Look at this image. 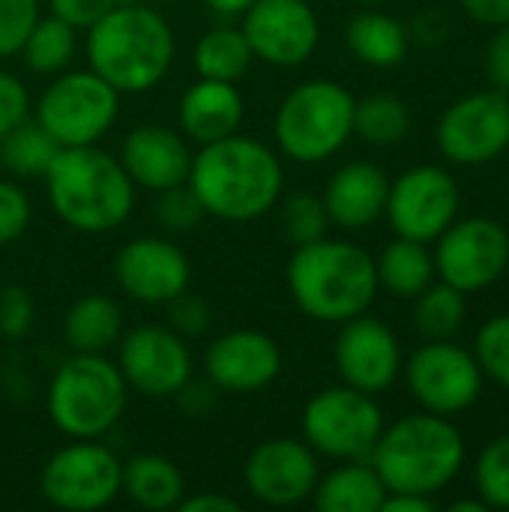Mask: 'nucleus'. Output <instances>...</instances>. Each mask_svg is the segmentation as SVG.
I'll return each instance as SVG.
<instances>
[{
  "mask_svg": "<svg viewBox=\"0 0 509 512\" xmlns=\"http://www.w3.org/2000/svg\"><path fill=\"white\" fill-rule=\"evenodd\" d=\"M192 156V141L180 129L165 123H141L126 135L123 153L117 159L135 186L162 192L189 180Z\"/></svg>",
  "mask_w": 509,
  "mask_h": 512,
  "instance_id": "obj_21",
  "label": "nucleus"
},
{
  "mask_svg": "<svg viewBox=\"0 0 509 512\" xmlns=\"http://www.w3.org/2000/svg\"><path fill=\"white\" fill-rule=\"evenodd\" d=\"M84 33L87 66L120 96L153 90L168 75L177 54L168 18L144 0L117 3Z\"/></svg>",
  "mask_w": 509,
  "mask_h": 512,
  "instance_id": "obj_2",
  "label": "nucleus"
},
{
  "mask_svg": "<svg viewBox=\"0 0 509 512\" xmlns=\"http://www.w3.org/2000/svg\"><path fill=\"white\" fill-rule=\"evenodd\" d=\"M255 63V54L249 48V39L234 24L210 27L198 42L192 54V66L198 78H216V81H240Z\"/></svg>",
  "mask_w": 509,
  "mask_h": 512,
  "instance_id": "obj_29",
  "label": "nucleus"
},
{
  "mask_svg": "<svg viewBox=\"0 0 509 512\" xmlns=\"http://www.w3.org/2000/svg\"><path fill=\"white\" fill-rule=\"evenodd\" d=\"M450 510L456 512H489V507H486V501L477 495V498H462V501H453L450 504Z\"/></svg>",
  "mask_w": 509,
  "mask_h": 512,
  "instance_id": "obj_50",
  "label": "nucleus"
},
{
  "mask_svg": "<svg viewBox=\"0 0 509 512\" xmlns=\"http://www.w3.org/2000/svg\"><path fill=\"white\" fill-rule=\"evenodd\" d=\"M507 201H509V180H507Z\"/></svg>",
  "mask_w": 509,
  "mask_h": 512,
  "instance_id": "obj_53",
  "label": "nucleus"
},
{
  "mask_svg": "<svg viewBox=\"0 0 509 512\" xmlns=\"http://www.w3.org/2000/svg\"><path fill=\"white\" fill-rule=\"evenodd\" d=\"M123 489V462L96 441H72L57 450L42 474L39 495L66 512H96L117 501Z\"/></svg>",
  "mask_w": 509,
  "mask_h": 512,
  "instance_id": "obj_10",
  "label": "nucleus"
},
{
  "mask_svg": "<svg viewBox=\"0 0 509 512\" xmlns=\"http://www.w3.org/2000/svg\"><path fill=\"white\" fill-rule=\"evenodd\" d=\"M360 6H378V3H384V0H357Z\"/></svg>",
  "mask_w": 509,
  "mask_h": 512,
  "instance_id": "obj_51",
  "label": "nucleus"
},
{
  "mask_svg": "<svg viewBox=\"0 0 509 512\" xmlns=\"http://www.w3.org/2000/svg\"><path fill=\"white\" fill-rule=\"evenodd\" d=\"M288 291L297 309L312 321L345 324L375 303V258L351 240L321 237L294 246L288 261Z\"/></svg>",
  "mask_w": 509,
  "mask_h": 512,
  "instance_id": "obj_3",
  "label": "nucleus"
},
{
  "mask_svg": "<svg viewBox=\"0 0 509 512\" xmlns=\"http://www.w3.org/2000/svg\"><path fill=\"white\" fill-rule=\"evenodd\" d=\"M333 363L342 384L369 396L390 390L405 366L396 333L384 321L369 318L366 312L342 324L333 345Z\"/></svg>",
  "mask_w": 509,
  "mask_h": 512,
  "instance_id": "obj_18",
  "label": "nucleus"
},
{
  "mask_svg": "<svg viewBox=\"0 0 509 512\" xmlns=\"http://www.w3.org/2000/svg\"><path fill=\"white\" fill-rule=\"evenodd\" d=\"M123 336V309L105 294H84L63 315V342L72 354H105Z\"/></svg>",
  "mask_w": 509,
  "mask_h": 512,
  "instance_id": "obj_25",
  "label": "nucleus"
},
{
  "mask_svg": "<svg viewBox=\"0 0 509 512\" xmlns=\"http://www.w3.org/2000/svg\"><path fill=\"white\" fill-rule=\"evenodd\" d=\"M474 357L483 369V378H492L509 393V312L489 318L477 330Z\"/></svg>",
  "mask_w": 509,
  "mask_h": 512,
  "instance_id": "obj_36",
  "label": "nucleus"
},
{
  "mask_svg": "<svg viewBox=\"0 0 509 512\" xmlns=\"http://www.w3.org/2000/svg\"><path fill=\"white\" fill-rule=\"evenodd\" d=\"M282 372V348L261 330H228L207 345L204 375L222 393H258Z\"/></svg>",
  "mask_w": 509,
  "mask_h": 512,
  "instance_id": "obj_20",
  "label": "nucleus"
},
{
  "mask_svg": "<svg viewBox=\"0 0 509 512\" xmlns=\"http://www.w3.org/2000/svg\"><path fill=\"white\" fill-rule=\"evenodd\" d=\"M468 318V294L447 285V282H432L426 291L417 294L414 306V327L426 342H441L453 339Z\"/></svg>",
  "mask_w": 509,
  "mask_h": 512,
  "instance_id": "obj_31",
  "label": "nucleus"
},
{
  "mask_svg": "<svg viewBox=\"0 0 509 512\" xmlns=\"http://www.w3.org/2000/svg\"><path fill=\"white\" fill-rule=\"evenodd\" d=\"M117 369L129 390L147 399H174L192 378V351L171 327H135L117 342Z\"/></svg>",
  "mask_w": 509,
  "mask_h": 512,
  "instance_id": "obj_15",
  "label": "nucleus"
},
{
  "mask_svg": "<svg viewBox=\"0 0 509 512\" xmlns=\"http://www.w3.org/2000/svg\"><path fill=\"white\" fill-rule=\"evenodd\" d=\"M120 0H48L51 15L69 21L78 30H87L93 21H99L108 9H114Z\"/></svg>",
  "mask_w": 509,
  "mask_h": 512,
  "instance_id": "obj_44",
  "label": "nucleus"
},
{
  "mask_svg": "<svg viewBox=\"0 0 509 512\" xmlns=\"http://www.w3.org/2000/svg\"><path fill=\"white\" fill-rule=\"evenodd\" d=\"M438 510V501L432 495H414V492H387L381 512H432Z\"/></svg>",
  "mask_w": 509,
  "mask_h": 512,
  "instance_id": "obj_48",
  "label": "nucleus"
},
{
  "mask_svg": "<svg viewBox=\"0 0 509 512\" xmlns=\"http://www.w3.org/2000/svg\"><path fill=\"white\" fill-rule=\"evenodd\" d=\"M408 393L414 402L441 417H456L477 405L483 393V369L474 351L456 345L453 339L426 342L402 366Z\"/></svg>",
  "mask_w": 509,
  "mask_h": 512,
  "instance_id": "obj_11",
  "label": "nucleus"
},
{
  "mask_svg": "<svg viewBox=\"0 0 509 512\" xmlns=\"http://www.w3.org/2000/svg\"><path fill=\"white\" fill-rule=\"evenodd\" d=\"M486 78L495 90L509 93V24L495 27V36L486 45Z\"/></svg>",
  "mask_w": 509,
  "mask_h": 512,
  "instance_id": "obj_45",
  "label": "nucleus"
},
{
  "mask_svg": "<svg viewBox=\"0 0 509 512\" xmlns=\"http://www.w3.org/2000/svg\"><path fill=\"white\" fill-rule=\"evenodd\" d=\"M186 183L207 216L222 222H252L282 198L285 171L267 144L234 132L198 147Z\"/></svg>",
  "mask_w": 509,
  "mask_h": 512,
  "instance_id": "obj_1",
  "label": "nucleus"
},
{
  "mask_svg": "<svg viewBox=\"0 0 509 512\" xmlns=\"http://www.w3.org/2000/svg\"><path fill=\"white\" fill-rule=\"evenodd\" d=\"M282 201V210H279V225H282V234L288 243L294 246H306V243H315L321 237H327V228H330V216H327V207H324V198L315 195V192H291Z\"/></svg>",
  "mask_w": 509,
  "mask_h": 512,
  "instance_id": "obj_34",
  "label": "nucleus"
},
{
  "mask_svg": "<svg viewBox=\"0 0 509 512\" xmlns=\"http://www.w3.org/2000/svg\"><path fill=\"white\" fill-rule=\"evenodd\" d=\"M477 495L489 510H509V432L492 438L474 465Z\"/></svg>",
  "mask_w": 509,
  "mask_h": 512,
  "instance_id": "obj_35",
  "label": "nucleus"
},
{
  "mask_svg": "<svg viewBox=\"0 0 509 512\" xmlns=\"http://www.w3.org/2000/svg\"><path fill=\"white\" fill-rule=\"evenodd\" d=\"M135 507L147 512L177 510L186 495V480L180 468L159 453H138L123 465V489Z\"/></svg>",
  "mask_w": 509,
  "mask_h": 512,
  "instance_id": "obj_26",
  "label": "nucleus"
},
{
  "mask_svg": "<svg viewBox=\"0 0 509 512\" xmlns=\"http://www.w3.org/2000/svg\"><path fill=\"white\" fill-rule=\"evenodd\" d=\"M36 309L33 297L21 285H6L0 288V336L3 339H24L33 330Z\"/></svg>",
  "mask_w": 509,
  "mask_h": 512,
  "instance_id": "obj_39",
  "label": "nucleus"
},
{
  "mask_svg": "<svg viewBox=\"0 0 509 512\" xmlns=\"http://www.w3.org/2000/svg\"><path fill=\"white\" fill-rule=\"evenodd\" d=\"M144 3H174V0H144Z\"/></svg>",
  "mask_w": 509,
  "mask_h": 512,
  "instance_id": "obj_52",
  "label": "nucleus"
},
{
  "mask_svg": "<svg viewBox=\"0 0 509 512\" xmlns=\"http://www.w3.org/2000/svg\"><path fill=\"white\" fill-rule=\"evenodd\" d=\"M390 192V177L381 165L357 159L342 165L324 189V207L330 216V225H339L345 231H363L375 225L384 216Z\"/></svg>",
  "mask_w": 509,
  "mask_h": 512,
  "instance_id": "obj_22",
  "label": "nucleus"
},
{
  "mask_svg": "<svg viewBox=\"0 0 509 512\" xmlns=\"http://www.w3.org/2000/svg\"><path fill=\"white\" fill-rule=\"evenodd\" d=\"M243 117H246V99L234 81L198 78L183 90L177 105L180 132L198 147L240 132Z\"/></svg>",
  "mask_w": 509,
  "mask_h": 512,
  "instance_id": "obj_23",
  "label": "nucleus"
},
{
  "mask_svg": "<svg viewBox=\"0 0 509 512\" xmlns=\"http://www.w3.org/2000/svg\"><path fill=\"white\" fill-rule=\"evenodd\" d=\"M465 15L483 27H504L509 24V0H459Z\"/></svg>",
  "mask_w": 509,
  "mask_h": 512,
  "instance_id": "obj_46",
  "label": "nucleus"
},
{
  "mask_svg": "<svg viewBox=\"0 0 509 512\" xmlns=\"http://www.w3.org/2000/svg\"><path fill=\"white\" fill-rule=\"evenodd\" d=\"M75 51H78V27H72L69 21L57 18V15H48V18L39 15V21L27 33L18 54L30 72L60 75L72 63Z\"/></svg>",
  "mask_w": 509,
  "mask_h": 512,
  "instance_id": "obj_30",
  "label": "nucleus"
},
{
  "mask_svg": "<svg viewBox=\"0 0 509 512\" xmlns=\"http://www.w3.org/2000/svg\"><path fill=\"white\" fill-rule=\"evenodd\" d=\"M36 21L39 0H0V57L18 54Z\"/></svg>",
  "mask_w": 509,
  "mask_h": 512,
  "instance_id": "obj_38",
  "label": "nucleus"
},
{
  "mask_svg": "<svg viewBox=\"0 0 509 512\" xmlns=\"http://www.w3.org/2000/svg\"><path fill=\"white\" fill-rule=\"evenodd\" d=\"M369 462L387 492L435 498L459 477L465 465V438L450 417L429 411L408 414L393 426H384Z\"/></svg>",
  "mask_w": 509,
  "mask_h": 512,
  "instance_id": "obj_5",
  "label": "nucleus"
},
{
  "mask_svg": "<svg viewBox=\"0 0 509 512\" xmlns=\"http://www.w3.org/2000/svg\"><path fill=\"white\" fill-rule=\"evenodd\" d=\"M114 282L144 306H168L192 282L186 252L165 237H135L114 255Z\"/></svg>",
  "mask_w": 509,
  "mask_h": 512,
  "instance_id": "obj_19",
  "label": "nucleus"
},
{
  "mask_svg": "<svg viewBox=\"0 0 509 512\" xmlns=\"http://www.w3.org/2000/svg\"><path fill=\"white\" fill-rule=\"evenodd\" d=\"M57 153L60 144L30 117L0 138V165L15 177H45Z\"/></svg>",
  "mask_w": 509,
  "mask_h": 512,
  "instance_id": "obj_33",
  "label": "nucleus"
},
{
  "mask_svg": "<svg viewBox=\"0 0 509 512\" xmlns=\"http://www.w3.org/2000/svg\"><path fill=\"white\" fill-rule=\"evenodd\" d=\"M30 216L33 207L27 192L12 180H0V246L15 243L27 231Z\"/></svg>",
  "mask_w": 509,
  "mask_h": 512,
  "instance_id": "obj_41",
  "label": "nucleus"
},
{
  "mask_svg": "<svg viewBox=\"0 0 509 512\" xmlns=\"http://www.w3.org/2000/svg\"><path fill=\"white\" fill-rule=\"evenodd\" d=\"M45 189L60 222L81 234H108L135 207V183L126 168L96 144L60 147L45 171Z\"/></svg>",
  "mask_w": 509,
  "mask_h": 512,
  "instance_id": "obj_4",
  "label": "nucleus"
},
{
  "mask_svg": "<svg viewBox=\"0 0 509 512\" xmlns=\"http://www.w3.org/2000/svg\"><path fill=\"white\" fill-rule=\"evenodd\" d=\"M30 117V93L24 81L0 69V138Z\"/></svg>",
  "mask_w": 509,
  "mask_h": 512,
  "instance_id": "obj_42",
  "label": "nucleus"
},
{
  "mask_svg": "<svg viewBox=\"0 0 509 512\" xmlns=\"http://www.w3.org/2000/svg\"><path fill=\"white\" fill-rule=\"evenodd\" d=\"M348 51L375 69H393L408 57V30L387 12H360L345 27Z\"/></svg>",
  "mask_w": 509,
  "mask_h": 512,
  "instance_id": "obj_27",
  "label": "nucleus"
},
{
  "mask_svg": "<svg viewBox=\"0 0 509 512\" xmlns=\"http://www.w3.org/2000/svg\"><path fill=\"white\" fill-rule=\"evenodd\" d=\"M375 273L378 288H387L393 297H417L435 282V258L429 252V243L396 237L381 249Z\"/></svg>",
  "mask_w": 509,
  "mask_h": 512,
  "instance_id": "obj_28",
  "label": "nucleus"
},
{
  "mask_svg": "<svg viewBox=\"0 0 509 512\" xmlns=\"http://www.w3.org/2000/svg\"><path fill=\"white\" fill-rule=\"evenodd\" d=\"M210 12H216L219 18H240L255 0H204Z\"/></svg>",
  "mask_w": 509,
  "mask_h": 512,
  "instance_id": "obj_49",
  "label": "nucleus"
},
{
  "mask_svg": "<svg viewBox=\"0 0 509 512\" xmlns=\"http://www.w3.org/2000/svg\"><path fill=\"white\" fill-rule=\"evenodd\" d=\"M204 216L207 213H204V207L195 198V192H192L189 183H180V186H171V189L156 192V222L165 231H174V234L192 231V228L201 225Z\"/></svg>",
  "mask_w": 509,
  "mask_h": 512,
  "instance_id": "obj_37",
  "label": "nucleus"
},
{
  "mask_svg": "<svg viewBox=\"0 0 509 512\" xmlns=\"http://www.w3.org/2000/svg\"><path fill=\"white\" fill-rule=\"evenodd\" d=\"M318 480V453L297 438H270L258 444L243 465L249 495L267 507H297L309 501Z\"/></svg>",
  "mask_w": 509,
  "mask_h": 512,
  "instance_id": "obj_17",
  "label": "nucleus"
},
{
  "mask_svg": "<svg viewBox=\"0 0 509 512\" xmlns=\"http://www.w3.org/2000/svg\"><path fill=\"white\" fill-rule=\"evenodd\" d=\"M411 129V111L396 93H369L354 105V135L366 144L390 147L399 144Z\"/></svg>",
  "mask_w": 509,
  "mask_h": 512,
  "instance_id": "obj_32",
  "label": "nucleus"
},
{
  "mask_svg": "<svg viewBox=\"0 0 509 512\" xmlns=\"http://www.w3.org/2000/svg\"><path fill=\"white\" fill-rule=\"evenodd\" d=\"M354 93L330 78L297 84L276 108L273 135L279 153L300 165L333 159L354 135Z\"/></svg>",
  "mask_w": 509,
  "mask_h": 512,
  "instance_id": "obj_6",
  "label": "nucleus"
},
{
  "mask_svg": "<svg viewBox=\"0 0 509 512\" xmlns=\"http://www.w3.org/2000/svg\"><path fill=\"white\" fill-rule=\"evenodd\" d=\"M387 486L369 459L342 462L327 477L318 480L312 504L321 512H381Z\"/></svg>",
  "mask_w": 509,
  "mask_h": 512,
  "instance_id": "obj_24",
  "label": "nucleus"
},
{
  "mask_svg": "<svg viewBox=\"0 0 509 512\" xmlns=\"http://www.w3.org/2000/svg\"><path fill=\"white\" fill-rule=\"evenodd\" d=\"M177 512H240V504L228 495H216V492H198L192 498L183 495V501L177 504Z\"/></svg>",
  "mask_w": 509,
  "mask_h": 512,
  "instance_id": "obj_47",
  "label": "nucleus"
},
{
  "mask_svg": "<svg viewBox=\"0 0 509 512\" xmlns=\"http://www.w3.org/2000/svg\"><path fill=\"white\" fill-rule=\"evenodd\" d=\"M435 276L441 282L477 294L492 288L509 267V231L489 216L456 219L435 240Z\"/></svg>",
  "mask_w": 509,
  "mask_h": 512,
  "instance_id": "obj_12",
  "label": "nucleus"
},
{
  "mask_svg": "<svg viewBox=\"0 0 509 512\" xmlns=\"http://www.w3.org/2000/svg\"><path fill=\"white\" fill-rule=\"evenodd\" d=\"M168 318H171V330L180 333L183 339H198L210 330L213 324V312L210 303L198 294H192L189 288L183 294H177L168 303Z\"/></svg>",
  "mask_w": 509,
  "mask_h": 512,
  "instance_id": "obj_40",
  "label": "nucleus"
},
{
  "mask_svg": "<svg viewBox=\"0 0 509 512\" xmlns=\"http://www.w3.org/2000/svg\"><path fill=\"white\" fill-rule=\"evenodd\" d=\"M117 114L120 93L87 66L54 75L36 102L33 120L60 147H87L111 132Z\"/></svg>",
  "mask_w": 509,
  "mask_h": 512,
  "instance_id": "obj_8",
  "label": "nucleus"
},
{
  "mask_svg": "<svg viewBox=\"0 0 509 512\" xmlns=\"http://www.w3.org/2000/svg\"><path fill=\"white\" fill-rule=\"evenodd\" d=\"M438 150L456 165H489L509 150V93L477 90L453 105L435 129Z\"/></svg>",
  "mask_w": 509,
  "mask_h": 512,
  "instance_id": "obj_14",
  "label": "nucleus"
},
{
  "mask_svg": "<svg viewBox=\"0 0 509 512\" xmlns=\"http://www.w3.org/2000/svg\"><path fill=\"white\" fill-rule=\"evenodd\" d=\"M240 18L255 60L270 66H303L321 45V21L309 0H255Z\"/></svg>",
  "mask_w": 509,
  "mask_h": 512,
  "instance_id": "obj_16",
  "label": "nucleus"
},
{
  "mask_svg": "<svg viewBox=\"0 0 509 512\" xmlns=\"http://www.w3.org/2000/svg\"><path fill=\"white\" fill-rule=\"evenodd\" d=\"M387 420L375 396L348 384L315 393L300 417L303 441L327 459L357 462L369 459Z\"/></svg>",
  "mask_w": 509,
  "mask_h": 512,
  "instance_id": "obj_9",
  "label": "nucleus"
},
{
  "mask_svg": "<svg viewBox=\"0 0 509 512\" xmlns=\"http://www.w3.org/2000/svg\"><path fill=\"white\" fill-rule=\"evenodd\" d=\"M129 402V387L105 354H72L51 378L48 417L72 441L108 435Z\"/></svg>",
  "mask_w": 509,
  "mask_h": 512,
  "instance_id": "obj_7",
  "label": "nucleus"
},
{
  "mask_svg": "<svg viewBox=\"0 0 509 512\" xmlns=\"http://www.w3.org/2000/svg\"><path fill=\"white\" fill-rule=\"evenodd\" d=\"M219 396H222V390H219L207 375H204V378H189V381L174 393L177 408H180L183 417H189V420H207V417L216 411Z\"/></svg>",
  "mask_w": 509,
  "mask_h": 512,
  "instance_id": "obj_43",
  "label": "nucleus"
},
{
  "mask_svg": "<svg viewBox=\"0 0 509 512\" xmlns=\"http://www.w3.org/2000/svg\"><path fill=\"white\" fill-rule=\"evenodd\" d=\"M459 183L441 165H414L390 180L384 216L396 237L435 243L459 219Z\"/></svg>",
  "mask_w": 509,
  "mask_h": 512,
  "instance_id": "obj_13",
  "label": "nucleus"
}]
</instances>
